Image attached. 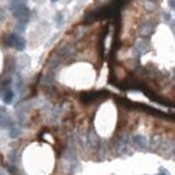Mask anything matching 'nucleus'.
Segmentation results:
<instances>
[{"label":"nucleus","mask_w":175,"mask_h":175,"mask_svg":"<svg viewBox=\"0 0 175 175\" xmlns=\"http://www.w3.org/2000/svg\"><path fill=\"white\" fill-rule=\"evenodd\" d=\"M51 2H53V3H55V2H57V0H51Z\"/></svg>","instance_id":"nucleus-11"},{"label":"nucleus","mask_w":175,"mask_h":175,"mask_svg":"<svg viewBox=\"0 0 175 175\" xmlns=\"http://www.w3.org/2000/svg\"><path fill=\"white\" fill-rule=\"evenodd\" d=\"M0 175H3V174H0Z\"/></svg>","instance_id":"nucleus-13"},{"label":"nucleus","mask_w":175,"mask_h":175,"mask_svg":"<svg viewBox=\"0 0 175 175\" xmlns=\"http://www.w3.org/2000/svg\"><path fill=\"white\" fill-rule=\"evenodd\" d=\"M152 2H158V0H152Z\"/></svg>","instance_id":"nucleus-12"},{"label":"nucleus","mask_w":175,"mask_h":175,"mask_svg":"<svg viewBox=\"0 0 175 175\" xmlns=\"http://www.w3.org/2000/svg\"><path fill=\"white\" fill-rule=\"evenodd\" d=\"M98 96H100V93H84V94H82V97H81V100L85 102V104H88V102L96 100Z\"/></svg>","instance_id":"nucleus-2"},{"label":"nucleus","mask_w":175,"mask_h":175,"mask_svg":"<svg viewBox=\"0 0 175 175\" xmlns=\"http://www.w3.org/2000/svg\"><path fill=\"white\" fill-rule=\"evenodd\" d=\"M12 2H15V3H16V2H20V0H12Z\"/></svg>","instance_id":"nucleus-10"},{"label":"nucleus","mask_w":175,"mask_h":175,"mask_svg":"<svg viewBox=\"0 0 175 175\" xmlns=\"http://www.w3.org/2000/svg\"><path fill=\"white\" fill-rule=\"evenodd\" d=\"M145 8H148V10H155L156 8V4H155V2H147L145 3Z\"/></svg>","instance_id":"nucleus-5"},{"label":"nucleus","mask_w":175,"mask_h":175,"mask_svg":"<svg viewBox=\"0 0 175 175\" xmlns=\"http://www.w3.org/2000/svg\"><path fill=\"white\" fill-rule=\"evenodd\" d=\"M19 132H20V131H19L18 128H15V130H12V131H11V137H15L16 135H19Z\"/></svg>","instance_id":"nucleus-7"},{"label":"nucleus","mask_w":175,"mask_h":175,"mask_svg":"<svg viewBox=\"0 0 175 175\" xmlns=\"http://www.w3.org/2000/svg\"><path fill=\"white\" fill-rule=\"evenodd\" d=\"M62 22H64V16H62V14H58V16H57V23L59 24H62Z\"/></svg>","instance_id":"nucleus-6"},{"label":"nucleus","mask_w":175,"mask_h":175,"mask_svg":"<svg viewBox=\"0 0 175 175\" xmlns=\"http://www.w3.org/2000/svg\"><path fill=\"white\" fill-rule=\"evenodd\" d=\"M5 43L7 46H11V47H15L16 50L23 51L26 48V41L19 35H15V34H11V35L7 36L5 39Z\"/></svg>","instance_id":"nucleus-1"},{"label":"nucleus","mask_w":175,"mask_h":175,"mask_svg":"<svg viewBox=\"0 0 175 175\" xmlns=\"http://www.w3.org/2000/svg\"><path fill=\"white\" fill-rule=\"evenodd\" d=\"M12 98H14V93L11 90H7L4 94V97H3V101H4L5 104H10V102L12 101Z\"/></svg>","instance_id":"nucleus-4"},{"label":"nucleus","mask_w":175,"mask_h":175,"mask_svg":"<svg viewBox=\"0 0 175 175\" xmlns=\"http://www.w3.org/2000/svg\"><path fill=\"white\" fill-rule=\"evenodd\" d=\"M159 175H168V173H167V171H166L163 167H160V168H159Z\"/></svg>","instance_id":"nucleus-8"},{"label":"nucleus","mask_w":175,"mask_h":175,"mask_svg":"<svg viewBox=\"0 0 175 175\" xmlns=\"http://www.w3.org/2000/svg\"><path fill=\"white\" fill-rule=\"evenodd\" d=\"M133 142L136 143V144H139L142 148H147V137L137 135V136L133 137Z\"/></svg>","instance_id":"nucleus-3"},{"label":"nucleus","mask_w":175,"mask_h":175,"mask_svg":"<svg viewBox=\"0 0 175 175\" xmlns=\"http://www.w3.org/2000/svg\"><path fill=\"white\" fill-rule=\"evenodd\" d=\"M170 7L174 8V0H170Z\"/></svg>","instance_id":"nucleus-9"}]
</instances>
